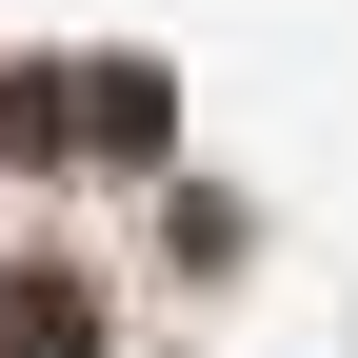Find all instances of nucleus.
<instances>
[{
    "label": "nucleus",
    "mask_w": 358,
    "mask_h": 358,
    "mask_svg": "<svg viewBox=\"0 0 358 358\" xmlns=\"http://www.w3.org/2000/svg\"><path fill=\"white\" fill-rule=\"evenodd\" d=\"M0 140H20V159H159L179 100L140 60H60V80H0Z\"/></svg>",
    "instance_id": "1"
},
{
    "label": "nucleus",
    "mask_w": 358,
    "mask_h": 358,
    "mask_svg": "<svg viewBox=\"0 0 358 358\" xmlns=\"http://www.w3.org/2000/svg\"><path fill=\"white\" fill-rule=\"evenodd\" d=\"M0 358H100V299H80L60 259H20V279H0Z\"/></svg>",
    "instance_id": "2"
}]
</instances>
